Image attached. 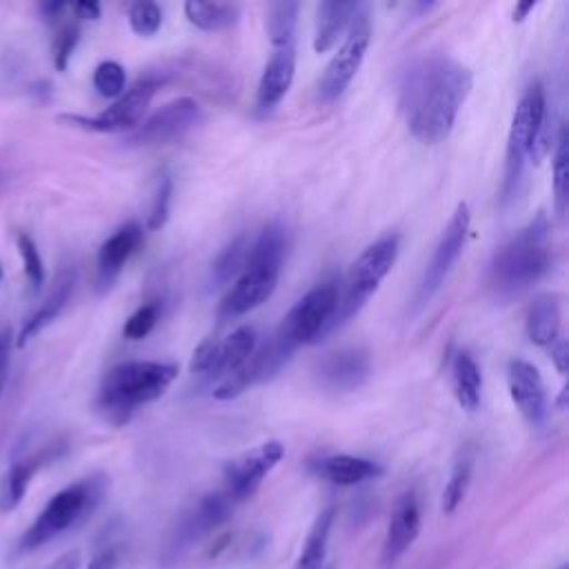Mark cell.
<instances>
[{"label": "cell", "instance_id": "cb8c5ba5", "mask_svg": "<svg viewBox=\"0 0 569 569\" xmlns=\"http://www.w3.org/2000/svg\"><path fill=\"white\" fill-rule=\"evenodd\" d=\"M316 471L333 485L349 487V485H358V482L378 478V476H382L385 469L378 462H373L369 458H362V456L336 453V456L320 458L316 462Z\"/></svg>", "mask_w": 569, "mask_h": 569}, {"label": "cell", "instance_id": "603a6c76", "mask_svg": "<svg viewBox=\"0 0 569 569\" xmlns=\"http://www.w3.org/2000/svg\"><path fill=\"white\" fill-rule=\"evenodd\" d=\"M560 298L556 293H540L527 309L525 331L538 347H551L560 338Z\"/></svg>", "mask_w": 569, "mask_h": 569}, {"label": "cell", "instance_id": "44dd1931", "mask_svg": "<svg viewBox=\"0 0 569 569\" xmlns=\"http://www.w3.org/2000/svg\"><path fill=\"white\" fill-rule=\"evenodd\" d=\"M73 287H76V271L73 269H64L56 278L53 289L49 291L44 302L22 325V329L18 333V340H16L18 347H24L36 333H40L44 327H49L62 313V309L67 307V302H69V298L73 293Z\"/></svg>", "mask_w": 569, "mask_h": 569}, {"label": "cell", "instance_id": "8992f818", "mask_svg": "<svg viewBox=\"0 0 569 569\" xmlns=\"http://www.w3.org/2000/svg\"><path fill=\"white\" fill-rule=\"evenodd\" d=\"M398 249L400 236L387 233L360 251V256L349 267L342 289L338 291V307L333 313L331 331L347 322L349 318H353L367 305V300L376 293L380 282L391 271L398 258Z\"/></svg>", "mask_w": 569, "mask_h": 569}, {"label": "cell", "instance_id": "ffe728a7", "mask_svg": "<svg viewBox=\"0 0 569 569\" xmlns=\"http://www.w3.org/2000/svg\"><path fill=\"white\" fill-rule=\"evenodd\" d=\"M296 76V49L293 44L278 47L267 60L258 89H256V109L260 113L271 111L289 91Z\"/></svg>", "mask_w": 569, "mask_h": 569}, {"label": "cell", "instance_id": "3957f363", "mask_svg": "<svg viewBox=\"0 0 569 569\" xmlns=\"http://www.w3.org/2000/svg\"><path fill=\"white\" fill-rule=\"evenodd\" d=\"M178 367L173 362H158V360H127L111 367L98 393V409L102 411L104 420L120 427L124 425L131 413L158 400L169 385L176 380Z\"/></svg>", "mask_w": 569, "mask_h": 569}, {"label": "cell", "instance_id": "8d00e7d4", "mask_svg": "<svg viewBox=\"0 0 569 569\" xmlns=\"http://www.w3.org/2000/svg\"><path fill=\"white\" fill-rule=\"evenodd\" d=\"M160 316V305L158 302H147L142 307H138L124 322L122 333L129 340H142L144 336L151 333V329L156 327Z\"/></svg>", "mask_w": 569, "mask_h": 569}, {"label": "cell", "instance_id": "5b68a950", "mask_svg": "<svg viewBox=\"0 0 569 569\" xmlns=\"http://www.w3.org/2000/svg\"><path fill=\"white\" fill-rule=\"evenodd\" d=\"M104 485L107 482L102 476H89L53 493L49 502L42 507V511L36 516L31 527L22 533L18 551H36L42 545L58 538L60 533L76 527L78 522H82L98 507L104 493Z\"/></svg>", "mask_w": 569, "mask_h": 569}, {"label": "cell", "instance_id": "4316f807", "mask_svg": "<svg viewBox=\"0 0 569 569\" xmlns=\"http://www.w3.org/2000/svg\"><path fill=\"white\" fill-rule=\"evenodd\" d=\"M44 460H47V453H33L11 465L0 489V511H13L22 502L31 478L36 476V471L42 467Z\"/></svg>", "mask_w": 569, "mask_h": 569}, {"label": "cell", "instance_id": "ab89813d", "mask_svg": "<svg viewBox=\"0 0 569 569\" xmlns=\"http://www.w3.org/2000/svg\"><path fill=\"white\" fill-rule=\"evenodd\" d=\"M118 560H120L118 547H104L98 553H93V558L89 560L87 569H116Z\"/></svg>", "mask_w": 569, "mask_h": 569}, {"label": "cell", "instance_id": "f35d334b", "mask_svg": "<svg viewBox=\"0 0 569 569\" xmlns=\"http://www.w3.org/2000/svg\"><path fill=\"white\" fill-rule=\"evenodd\" d=\"M78 40H80V31H78V27H73V24L64 27V29L60 31V36L56 38V44H53V64H56L58 71H64V69H67L69 58H71V53H73Z\"/></svg>", "mask_w": 569, "mask_h": 569}, {"label": "cell", "instance_id": "5bb4252c", "mask_svg": "<svg viewBox=\"0 0 569 569\" xmlns=\"http://www.w3.org/2000/svg\"><path fill=\"white\" fill-rule=\"evenodd\" d=\"M284 445L280 440H267L258 447L236 456L224 465V493L233 500L251 498L262 485L264 476L282 460Z\"/></svg>", "mask_w": 569, "mask_h": 569}, {"label": "cell", "instance_id": "d6986e66", "mask_svg": "<svg viewBox=\"0 0 569 569\" xmlns=\"http://www.w3.org/2000/svg\"><path fill=\"white\" fill-rule=\"evenodd\" d=\"M420 500L413 491H407L398 498L389 525H387V536L382 545V560L385 565H393L418 538L420 533Z\"/></svg>", "mask_w": 569, "mask_h": 569}, {"label": "cell", "instance_id": "277c9868", "mask_svg": "<svg viewBox=\"0 0 569 569\" xmlns=\"http://www.w3.org/2000/svg\"><path fill=\"white\" fill-rule=\"evenodd\" d=\"M551 264L549 220L540 211L493 253L491 282L500 293H518L542 280L551 271Z\"/></svg>", "mask_w": 569, "mask_h": 569}, {"label": "cell", "instance_id": "d6a6232c", "mask_svg": "<svg viewBox=\"0 0 569 569\" xmlns=\"http://www.w3.org/2000/svg\"><path fill=\"white\" fill-rule=\"evenodd\" d=\"M553 196H556V211L565 216L567 198H569V138L567 127L560 124L558 136L553 140Z\"/></svg>", "mask_w": 569, "mask_h": 569}, {"label": "cell", "instance_id": "c3c4849f", "mask_svg": "<svg viewBox=\"0 0 569 569\" xmlns=\"http://www.w3.org/2000/svg\"><path fill=\"white\" fill-rule=\"evenodd\" d=\"M0 280H2V264H0Z\"/></svg>", "mask_w": 569, "mask_h": 569}, {"label": "cell", "instance_id": "7a4b0ae2", "mask_svg": "<svg viewBox=\"0 0 569 569\" xmlns=\"http://www.w3.org/2000/svg\"><path fill=\"white\" fill-rule=\"evenodd\" d=\"M287 253V231L282 224H269L260 231V236L249 244L247 260L236 282L224 293L218 316L220 318H238L260 307L271 298L278 287L280 269Z\"/></svg>", "mask_w": 569, "mask_h": 569}, {"label": "cell", "instance_id": "2e32d148", "mask_svg": "<svg viewBox=\"0 0 569 569\" xmlns=\"http://www.w3.org/2000/svg\"><path fill=\"white\" fill-rule=\"evenodd\" d=\"M371 373V358L362 347H345L327 353L316 365V378L322 389L349 393L360 389Z\"/></svg>", "mask_w": 569, "mask_h": 569}, {"label": "cell", "instance_id": "8fae6325", "mask_svg": "<svg viewBox=\"0 0 569 569\" xmlns=\"http://www.w3.org/2000/svg\"><path fill=\"white\" fill-rule=\"evenodd\" d=\"M296 349H291L276 331L269 336V340L258 342V347L253 349V353L227 378H222L216 389H213V398L218 400H231L236 396H240L242 391H247L253 385L267 382L273 376H278V371L291 360Z\"/></svg>", "mask_w": 569, "mask_h": 569}, {"label": "cell", "instance_id": "ba28073f", "mask_svg": "<svg viewBox=\"0 0 569 569\" xmlns=\"http://www.w3.org/2000/svg\"><path fill=\"white\" fill-rule=\"evenodd\" d=\"M547 111L549 109H547L545 89L536 80L525 89V93L513 111V118H511L509 138H507V158H505V184H502L505 198H511L516 191V184H518L522 167H525V158H529L531 142H533Z\"/></svg>", "mask_w": 569, "mask_h": 569}, {"label": "cell", "instance_id": "9c48e42d", "mask_svg": "<svg viewBox=\"0 0 569 569\" xmlns=\"http://www.w3.org/2000/svg\"><path fill=\"white\" fill-rule=\"evenodd\" d=\"M369 40H371V22H369L367 9L360 7L347 29V36L340 49L333 53V58L329 60V64L325 67L318 80V98L322 102H333L345 93V89L351 84L353 76L358 73L365 60Z\"/></svg>", "mask_w": 569, "mask_h": 569}, {"label": "cell", "instance_id": "52a82bcc", "mask_svg": "<svg viewBox=\"0 0 569 569\" xmlns=\"http://www.w3.org/2000/svg\"><path fill=\"white\" fill-rule=\"evenodd\" d=\"M340 282L336 278L325 280L309 289L282 318L276 333L291 347L298 349L309 342H318L331 331L333 313L338 307Z\"/></svg>", "mask_w": 569, "mask_h": 569}, {"label": "cell", "instance_id": "6da1fadb", "mask_svg": "<svg viewBox=\"0 0 569 569\" xmlns=\"http://www.w3.org/2000/svg\"><path fill=\"white\" fill-rule=\"evenodd\" d=\"M471 71L447 53H422L400 76L398 107L413 138L427 144L442 142L471 91Z\"/></svg>", "mask_w": 569, "mask_h": 569}, {"label": "cell", "instance_id": "60d3db41", "mask_svg": "<svg viewBox=\"0 0 569 569\" xmlns=\"http://www.w3.org/2000/svg\"><path fill=\"white\" fill-rule=\"evenodd\" d=\"M9 347H11V331L0 329V396L7 382V367H9Z\"/></svg>", "mask_w": 569, "mask_h": 569}, {"label": "cell", "instance_id": "1f68e13d", "mask_svg": "<svg viewBox=\"0 0 569 569\" xmlns=\"http://www.w3.org/2000/svg\"><path fill=\"white\" fill-rule=\"evenodd\" d=\"M247 251H249V242L244 236H238L236 240H231L213 260L211 264V284L213 287H222L227 284L231 278H236L247 260Z\"/></svg>", "mask_w": 569, "mask_h": 569}, {"label": "cell", "instance_id": "ee69618b", "mask_svg": "<svg viewBox=\"0 0 569 569\" xmlns=\"http://www.w3.org/2000/svg\"><path fill=\"white\" fill-rule=\"evenodd\" d=\"M73 11H76V16L82 18V20H98L102 9H100V4L93 2V0H82V2H76V4H73Z\"/></svg>", "mask_w": 569, "mask_h": 569}, {"label": "cell", "instance_id": "74e56055", "mask_svg": "<svg viewBox=\"0 0 569 569\" xmlns=\"http://www.w3.org/2000/svg\"><path fill=\"white\" fill-rule=\"evenodd\" d=\"M171 193H173V182L167 173L160 176L156 191H153V200H151V211H149V220H147V229L156 231L160 227H164L167 218H169V204H171Z\"/></svg>", "mask_w": 569, "mask_h": 569}, {"label": "cell", "instance_id": "7bdbcfd3", "mask_svg": "<svg viewBox=\"0 0 569 569\" xmlns=\"http://www.w3.org/2000/svg\"><path fill=\"white\" fill-rule=\"evenodd\" d=\"M80 551L78 549H71V551H64L62 556H58L49 569H80Z\"/></svg>", "mask_w": 569, "mask_h": 569}, {"label": "cell", "instance_id": "f6af8a7d", "mask_svg": "<svg viewBox=\"0 0 569 569\" xmlns=\"http://www.w3.org/2000/svg\"><path fill=\"white\" fill-rule=\"evenodd\" d=\"M533 9H536V2H533V0H529V2H518V4L513 7V22H522Z\"/></svg>", "mask_w": 569, "mask_h": 569}, {"label": "cell", "instance_id": "f1b7e54d", "mask_svg": "<svg viewBox=\"0 0 569 569\" xmlns=\"http://www.w3.org/2000/svg\"><path fill=\"white\" fill-rule=\"evenodd\" d=\"M184 16L187 20L202 29V31H222L236 24L240 16V7L231 2H200V0H189L184 2Z\"/></svg>", "mask_w": 569, "mask_h": 569}, {"label": "cell", "instance_id": "7402d4cb", "mask_svg": "<svg viewBox=\"0 0 569 569\" xmlns=\"http://www.w3.org/2000/svg\"><path fill=\"white\" fill-rule=\"evenodd\" d=\"M360 2H345V0H325L316 9V31H313V51L325 53L329 51L338 36L349 29L353 16L358 13Z\"/></svg>", "mask_w": 569, "mask_h": 569}, {"label": "cell", "instance_id": "30bf717a", "mask_svg": "<svg viewBox=\"0 0 569 569\" xmlns=\"http://www.w3.org/2000/svg\"><path fill=\"white\" fill-rule=\"evenodd\" d=\"M158 84L160 82L156 78H142L131 89L122 91L102 113H98V116L64 113V116H58V122H64V124L78 127V129H87V131H98V133L133 131L142 122V116H144Z\"/></svg>", "mask_w": 569, "mask_h": 569}, {"label": "cell", "instance_id": "7dc6e473", "mask_svg": "<svg viewBox=\"0 0 569 569\" xmlns=\"http://www.w3.org/2000/svg\"><path fill=\"white\" fill-rule=\"evenodd\" d=\"M565 398H567V389H562V393L558 398V409H565Z\"/></svg>", "mask_w": 569, "mask_h": 569}, {"label": "cell", "instance_id": "f546056e", "mask_svg": "<svg viewBox=\"0 0 569 569\" xmlns=\"http://www.w3.org/2000/svg\"><path fill=\"white\" fill-rule=\"evenodd\" d=\"M471 471H473V451L469 447H465L458 453V458L451 467V476L442 491V511L445 513H453L458 509V505L465 500V493L471 482Z\"/></svg>", "mask_w": 569, "mask_h": 569}, {"label": "cell", "instance_id": "7c38bea8", "mask_svg": "<svg viewBox=\"0 0 569 569\" xmlns=\"http://www.w3.org/2000/svg\"><path fill=\"white\" fill-rule=\"evenodd\" d=\"M469 224H471V211L467 202H458L456 211L451 213L447 227L440 233V240L433 249V256L429 260V264L425 267L420 287H418V307L429 305V300L440 291V287L445 284L451 267L456 264V260L460 258L462 249H465V240L469 233Z\"/></svg>", "mask_w": 569, "mask_h": 569}, {"label": "cell", "instance_id": "ac0fdd59", "mask_svg": "<svg viewBox=\"0 0 569 569\" xmlns=\"http://www.w3.org/2000/svg\"><path fill=\"white\" fill-rule=\"evenodd\" d=\"M142 244V227L138 222H127L116 229L98 249L96 258V282L98 289H109L120 276L124 262L140 249Z\"/></svg>", "mask_w": 569, "mask_h": 569}, {"label": "cell", "instance_id": "d4e9b609", "mask_svg": "<svg viewBox=\"0 0 569 569\" xmlns=\"http://www.w3.org/2000/svg\"><path fill=\"white\" fill-rule=\"evenodd\" d=\"M233 500L224 493V491H216L204 496L193 511L187 516L184 525H182V536L187 540H196L204 533H211L213 529H218L222 522L229 520L231 511H233Z\"/></svg>", "mask_w": 569, "mask_h": 569}, {"label": "cell", "instance_id": "b9f144b4", "mask_svg": "<svg viewBox=\"0 0 569 569\" xmlns=\"http://www.w3.org/2000/svg\"><path fill=\"white\" fill-rule=\"evenodd\" d=\"M551 360H553V365H556V369H558V373H567V362H569V351H567V342L562 340V338H558L551 347Z\"/></svg>", "mask_w": 569, "mask_h": 569}, {"label": "cell", "instance_id": "484cf974", "mask_svg": "<svg viewBox=\"0 0 569 569\" xmlns=\"http://www.w3.org/2000/svg\"><path fill=\"white\" fill-rule=\"evenodd\" d=\"M451 387L458 405L465 411H476L482 396V373L471 353L458 351L451 362Z\"/></svg>", "mask_w": 569, "mask_h": 569}, {"label": "cell", "instance_id": "e0dca14e", "mask_svg": "<svg viewBox=\"0 0 569 569\" xmlns=\"http://www.w3.org/2000/svg\"><path fill=\"white\" fill-rule=\"evenodd\" d=\"M507 385L509 396L522 418L533 427L542 425L549 411V400L540 371L531 362L516 358L507 367Z\"/></svg>", "mask_w": 569, "mask_h": 569}, {"label": "cell", "instance_id": "e575fe53", "mask_svg": "<svg viewBox=\"0 0 569 569\" xmlns=\"http://www.w3.org/2000/svg\"><path fill=\"white\" fill-rule=\"evenodd\" d=\"M18 251H20V258H22V269H24V276L31 284L33 291H38L44 282V262H42V256L38 251V244L33 242V238L29 233H18Z\"/></svg>", "mask_w": 569, "mask_h": 569}, {"label": "cell", "instance_id": "836d02e7", "mask_svg": "<svg viewBox=\"0 0 569 569\" xmlns=\"http://www.w3.org/2000/svg\"><path fill=\"white\" fill-rule=\"evenodd\" d=\"M127 73L124 67L116 60H104L93 71V89L102 98H118L124 91Z\"/></svg>", "mask_w": 569, "mask_h": 569}, {"label": "cell", "instance_id": "4fadbf2b", "mask_svg": "<svg viewBox=\"0 0 569 569\" xmlns=\"http://www.w3.org/2000/svg\"><path fill=\"white\" fill-rule=\"evenodd\" d=\"M258 333L253 327L242 325L222 340H204L191 356L189 371L207 380H222L233 373L258 347Z\"/></svg>", "mask_w": 569, "mask_h": 569}, {"label": "cell", "instance_id": "d590c367", "mask_svg": "<svg viewBox=\"0 0 569 569\" xmlns=\"http://www.w3.org/2000/svg\"><path fill=\"white\" fill-rule=\"evenodd\" d=\"M162 24V9L156 2L149 0H140L133 2L129 9V27L133 33L138 36H153Z\"/></svg>", "mask_w": 569, "mask_h": 569}, {"label": "cell", "instance_id": "83f0119b", "mask_svg": "<svg viewBox=\"0 0 569 569\" xmlns=\"http://www.w3.org/2000/svg\"><path fill=\"white\" fill-rule=\"evenodd\" d=\"M333 516L336 509L333 507H325L316 522L311 525V531L305 540V547L298 556L296 569H325L327 562V547H329V533L333 527Z\"/></svg>", "mask_w": 569, "mask_h": 569}, {"label": "cell", "instance_id": "9a60e30c", "mask_svg": "<svg viewBox=\"0 0 569 569\" xmlns=\"http://www.w3.org/2000/svg\"><path fill=\"white\" fill-rule=\"evenodd\" d=\"M202 118L200 104L193 98H176L142 120L129 136L131 144H167L191 131Z\"/></svg>", "mask_w": 569, "mask_h": 569}, {"label": "cell", "instance_id": "4dcf8cb0", "mask_svg": "<svg viewBox=\"0 0 569 569\" xmlns=\"http://www.w3.org/2000/svg\"><path fill=\"white\" fill-rule=\"evenodd\" d=\"M298 11H300V4L289 2V0L271 2L267 7V33L276 49L291 44L296 22H298Z\"/></svg>", "mask_w": 569, "mask_h": 569}, {"label": "cell", "instance_id": "bcb514c9", "mask_svg": "<svg viewBox=\"0 0 569 569\" xmlns=\"http://www.w3.org/2000/svg\"><path fill=\"white\" fill-rule=\"evenodd\" d=\"M64 9H67L64 2H47V4H42V16L49 18V20H53V18H58V13L64 11Z\"/></svg>", "mask_w": 569, "mask_h": 569}]
</instances>
